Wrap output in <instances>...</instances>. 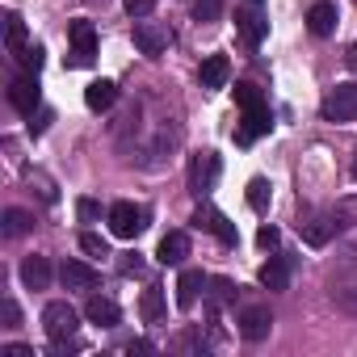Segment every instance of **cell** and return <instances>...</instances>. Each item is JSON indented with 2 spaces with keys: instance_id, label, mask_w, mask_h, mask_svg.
I'll return each mask as SVG.
<instances>
[{
  "instance_id": "cell-1",
  "label": "cell",
  "mask_w": 357,
  "mask_h": 357,
  "mask_svg": "<svg viewBox=\"0 0 357 357\" xmlns=\"http://www.w3.org/2000/svg\"><path fill=\"white\" fill-rule=\"evenodd\" d=\"M324 286H328V298L336 303V311L357 315V244H349L344 252H336Z\"/></svg>"
},
{
  "instance_id": "cell-2",
  "label": "cell",
  "mask_w": 357,
  "mask_h": 357,
  "mask_svg": "<svg viewBox=\"0 0 357 357\" xmlns=\"http://www.w3.org/2000/svg\"><path fill=\"white\" fill-rule=\"evenodd\" d=\"M219 172H223V160L215 151H198L190 160V194L194 198H206L215 185H219Z\"/></svg>"
},
{
  "instance_id": "cell-3",
  "label": "cell",
  "mask_w": 357,
  "mask_h": 357,
  "mask_svg": "<svg viewBox=\"0 0 357 357\" xmlns=\"http://www.w3.org/2000/svg\"><path fill=\"white\" fill-rule=\"evenodd\" d=\"M43 328H47L51 340H72L76 328H80V315H76L72 303L59 298V303H47V307H43Z\"/></svg>"
},
{
  "instance_id": "cell-4",
  "label": "cell",
  "mask_w": 357,
  "mask_h": 357,
  "mask_svg": "<svg viewBox=\"0 0 357 357\" xmlns=\"http://www.w3.org/2000/svg\"><path fill=\"white\" fill-rule=\"evenodd\" d=\"M143 227H147V211L143 206H135V202H114L109 206V231L118 240H135Z\"/></svg>"
},
{
  "instance_id": "cell-5",
  "label": "cell",
  "mask_w": 357,
  "mask_h": 357,
  "mask_svg": "<svg viewBox=\"0 0 357 357\" xmlns=\"http://www.w3.org/2000/svg\"><path fill=\"white\" fill-rule=\"evenodd\" d=\"M319 114H324V122H353L357 118V84H336L324 97Z\"/></svg>"
},
{
  "instance_id": "cell-6",
  "label": "cell",
  "mask_w": 357,
  "mask_h": 357,
  "mask_svg": "<svg viewBox=\"0 0 357 357\" xmlns=\"http://www.w3.org/2000/svg\"><path fill=\"white\" fill-rule=\"evenodd\" d=\"M68 43H72V51H68V55H72V59H68L72 68H89V63L97 59V30H93L89 22H72V26H68Z\"/></svg>"
},
{
  "instance_id": "cell-7",
  "label": "cell",
  "mask_w": 357,
  "mask_h": 357,
  "mask_svg": "<svg viewBox=\"0 0 357 357\" xmlns=\"http://www.w3.org/2000/svg\"><path fill=\"white\" fill-rule=\"evenodd\" d=\"M168 43H172V34H168V26H160V22H135V47L143 51V55H164L168 51Z\"/></svg>"
},
{
  "instance_id": "cell-8",
  "label": "cell",
  "mask_w": 357,
  "mask_h": 357,
  "mask_svg": "<svg viewBox=\"0 0 357 357\" xmlns=\"http://www.w3.org/2000/svg\"><path fill=\"white\" fill-rule=\"evenodd\" d=\"M38 101H43V93H38V76H17L13 84H9V105L17 109V114H26V118H34V109H38Z\"/></svg>"
},
{
  "instance_id": "cell-9",
  "label": "cell",
  "mask_w": 357,
  "mask_h": 357,
  "mask_svg": "<svg viewBox=\"0 0 357 357\" xmlns=\"http://www.w3.org/2000/svg\"><path fill=\"white\" fill-rule=\"evenodd\" d=\"M236 324H240V336L257 344V340H265V336H269L273 315H269V307H265V303H252V307H244V311H240V319H236Z\"/></svg>"
},
{
  "instance_id": "cell-10",
  "label": "cell",
  "mask_w": 357,
  "mask_h": 357,
  "mask_svg": "<svg viewBox=\"0 0 357 357\" xmlns=\"http://www.w3.org/2000/svg\"><path fill=\"white\" fill-rule=\"evenodd\" d=\"M269 126H273V114H269V105L261 101V105H252V109H244V122H240V130H236V143H252V139H261V135H269Z\"/></svg>"
},
{
  "instance_id": "cell-11",
  "label": "cell",
  "mask_w": 357,
  "mask_h": 357,
  "mask_svg": "<svg viewBox=\"0 0 357 357\" xmlns=\"http://www.w3.org/2000/svg\"><path fill=\"white\" fill-rule=\"evenodd\" d=\"M290 273H294V257L278 252V257H269V261L261 265V286H265V290H286V286H290Z\"/></svg>"
},
{
  "instance_id": "cell-12",
  "label": "cell",
  "mask_w": 357,
  "mask_h": 357,
  "mask_svg": "<svg viewBox=\"0 0 357 357\" xmlns=\"http://www.w3.org/2000/svg\"><path fill=\"white\" fill-rule=\"evenodd\" d=\"M59 282H63L68 290H93V286L101 282V273H97L93 265H84V261H63V265H59Z\"/></svg>"
},
{
  "instance_id": "cell-13",
  "label": "cell",
  "mask_w": 357,
  "mask_h": 357,
  "mask_svg": "<svg viewBox=\"0 0 357 357\" xmlns=\"http://www.w3.org/2000/svg\"><path fill=\"white\" fill-rule=\"evenodd\" d=\"M236 26H240V34H244V43H248V47H261V38L269 34V22H265L261 5H252V9H244V13H236Z\"/></svg>"
},
{
  "instance_id": "cell-14",
  "label": "cell",
  "mask_w": 357,
  "mask_h": 357,
  "mask_svg": "<svg viewBox=\"0 0 357 357\" xmlns=\"http://www.w3.org/2000/svg\"><path fill=\"white\" fill-rule=\"evenodd\" d=\"M155 257H160V265H181V261L190 257V236H185V231H168V236L160 240Z\"/></svg>"
},
{
  "instance_id": "cell-15",
  "label": "cell",
  "mask_w": 357,
  "mask_h": 357,
  "mask_svg": "<svg viewBox=\"0 0 357 357\" xmlns=\"http://www.w3.org/2000/svg\"><path fill=\"white\" fill-rule=\"evenodd\" d=\"M202 286H206L202 269H185V273H181V282H176V307H181V311H190V307L198 303V294H206Z\"/></svg>"
},
{
  "instance_id": "cell-16",
  "label": "cell",
  "mask_w": 357,
  "mask_h": 357,
  "mask_svg": "<svg viewBox=\"0 0 357 357\" xmlns=\"http://www.w3.org/2000/svg\"><path fill=\"white\" fill-rule=\"evenodd\" d=\"M194 223H198V227H206V231H215L223 244H236V240H240V236H236V227L227 223V215H219L215 206H202V211L194 215Z\"/></svg>"
},
{
  "instance_id": "cell-17",
  "label": "cell",
  "mask_w": 357,
  "mask_h": 357,
  "mask_svg": "<svg viewBox=\"0 0 357 357\" xmlns=\"http://www.w3.org/2000/svg\"><path fill=\"white\" fill-rule=\"evenodd\" d=\"M336 5H328V0H319V5H311V13H307V30L315 34V38H328L332 30H336Z\"/></svg>"
},
{
  "instance_id": "cell-18",
  "label": "cell",
  "mask_w": 357,
  "mask_h": 357,
  "mask_svg": "<svg viewBox=\"0 0 357 357\" xmlns=\"http://www.w3.org/2000/svg\"><path fill=\"white\" fill-rule=\"evenodd\" d=\"M114 101H118V84H114V80H93V84L84 89V105H89L93 114H105Z\"/></svg>"
},
{
  "instance_id": "cell-19",
  "label": "cell",
  "mask_w": 357,
  "mask_h": 357,
  "mask_svg": "<svg viewBox=\"0 0 357 357\" xmlns=\"http://www.w3.org/2000/svg\"><path fill=\"white\" fill-rule=\"evenodd\" d=\"M84 315H89L93 324H101V328H118V319H122L118 303H114V298H101V294H93V298L84 303Z\"/></svg>"
},
{
  "instance_id": "cell-20",
  "label": "cell",
  "mask_w": 357,
  "mask_h": 357,
  "mask_svg": "<svg viewBox=\"0 0 357 357\" xmlns=\"http://www.w3.org/2000/svg\"><path fill=\"white\" fill-rule=\"evenodd\" d=\"M22 282L30 290H47L51 286V261L47 257H26L22 261Z\"/></svg>"
},
{
  "instance_id": "cell-21",
  "label": "cell",
  "mask_w": 357,
  "mask_h": 357,
  "mask_svg": "<svg viewBox=\"0 0 357 357\" xmlns=\"http://www.w3.org/2000/svg\"><path fill=\"white\" fill-rule=\"evenodd\" d=\"M227 76H231V63H227L223 55H211V59L202 63V89H223Z\"/></svg>"
},
{
  "instance_id": "cell-22",
  "label": "cell",
  "mask_w": 357,
  "mask_h": 357,
  "mask_svg": "<svg viewBox=\"0 0 357 357\" xmlns=\"http://www.w3.org/2000/svg\"><path fill=\"white\" fill-rule=\"evenodd\" d=\"M231 298H236V282H227V278H211V290H206V311H211V319H215L219 307L231 303Z\"/></svg>"
},
{
  "instance_id": "cell-23",
  "label": "cell",
  "mask_w": 357,
  "mask_h": 357,
  "mask_svg": "<svg viewBox=\"0 0 357 357\" xmlns=\"http://www.w3.org/2000/svg\"><path fill=\"white\" fill-rule=\"evenodd\" d=\"M5 47H9V55L26 51V22L17 13H5Z\"/></svg>"
},
{
  "instance_id": "cell-24",
  "label": "cell",
  "mask_w": 357,
  "mask_h": 357,
  "mask_svg": "<svg viewBox=\"0 0 357 357\" xmlns=\"http://www.w3.org/2000/svg\"><path fill=\"white\" fill-rule=\"evenodd\" d=\"M30 227H34V215H30V211H17V206L5 211V240H17V236H26Z\"/></svg>"
},
{
  "instance_id": "cell-25",
  "label": "cell",
  "mask_w": 357,
  "mask_h": 357,
  "mask_svg": "<svg viewBox=\"0 0 357 357\" xmlns=\"http://www.w3.org/2000/svg\"><path fill=\"white\" fill-rule=\"evenodd\" d=\"M139 311H143L147 324H160V319H164V294H160V286H147V290H143Z\"/></svg>"
},
{
  "instance_id": "cell-26",
  "label": "cell",
  "mask_w": 357,
  "mask_h": 357,
  "mask_svg": "<svg viewBox=\"0 0 357 357\" xmlns=\"http://www.w3.org/2000/svg\"><path fill=\"white\" fill-rule=\"evenodd\" d=\"M172 349H176V353H206V349H211V340H206L202 332H194V328H190V332H181V336L172 340Z\"/></svg>"
},
{
  "instance_id": "cell-27",
  "label": "cell",
  "mask_w": 357,
  "mask_h": 357,
  "mask_svg": "<svg viewBox=\"0 0 357 357\" xmlns=\"http://www.w3.org/2000/svg\"><path fill=\"white\" fill-rule=\"evenodd\" d=\"M269 198H273V194H269V181H261V176H257V181H248V206H252V211L265 215V211H269Z\"/></svg>"
},
{
  "instance_id": "cell-28",
  "label": "cell",
  "mask_w": 357,
  "mask_h": 357,
  "mask_svg": "<svg viewBox=\"0 0 357 357\" xmlns=\"http://www.w3.org/2000/svg\"><path fill=\"white\" fill-rule=\"evenodd\" d=\"M219 13H223V0H194V22L211 26V22H219Z\"/></svg>"
},
{
  "instance_id": "cell-29",
  "label": "cell",
  "mask_w": 357,
  "mask_h": 357,
  "mask_svg": "<svg viewBox=\"0 0 357 357\" xmlns=\"http://www.w3.org/2000/svg\"><path fill=\"white\" fill-rule=\"evenodd\" d=\"M17 63H22L30 76H38V72H43V47H38V43H26V51L17 55Z\"/></svg>"
},
{
  "instance_id": "cell-30",
  "label": "cell",
  "mask_w": 357,
  "mask_h": 357,
  "mask_svg": "<svg viewBox=\"0 0 357 357\" xmlns=\"http://www.w3.org/2000/svg\"><path fill=\"white\" fill-rule=\"evenodd\" d=\"M80 248H84L89 257H109L105 240H101V236H93V231H84V236H80Z\"/></svg>"
},
{
  "instance_id": "cell-31",
  "label": "cell",
  "mask_w": 357,
  "mask_h": 357,
  "mask_svg": "<svg viewBox=\"0 0 357 357\" xmlns=\"http://www.w3.org/2000/svg\"><path fill=\"white\" fill-rule=\"evenodd\" d=\"M236 101H240L244 109H252V105H261V93H257V84H236Z\"/></svg>"
},
{
  "instance_id": "cell-32",
  "label": "cell",
  "mask_w": 357,
  "mask_h": 357,
  "mask_svg": "<svg viewBox=\"0 0 357 357\" xmlns=\"http://www.w3.org/2000/svg\"><path fill=\"white\" fill-rule=\"evenodd\" d=\"M151 9H155V0H126V13L130 17H147Z\"/></svg>"
},
{
  "instance_id": "cell-33",
  "label": "cell",
  "mask_w": 357,
  "mask_h": 357,
  "mask_svg": "<svg viewBox=\"0 0 357 357\" xmlns=\"http://www.w3.org/2000/svg\"><path fill=\"white\" fill-rule=\"evenodd\" d=\"M118 269H122V273H126V278H130V273H143V261H139V257H135V252H126V257H122V261H118Z\"/></svg>"
},
{
  "instance_id": "cell-34",
  "label": "cell",
  "mask_w": 357,
  "mask_h": 357,
  "mask_svg": "<svg viewBox=\"0 0 357 357\" xmlns=\"http://www.w3.org/2000/svg\"><path fill=\"white\" fill-rule=\"evenodd\" d=\"M76 211H80V219H84V223H93V219H97V215H101V211H97V202H93V198H80V206H76Z\"/></svg>"
},
{
  "instance_id": "cell-35",
  "label": "cell",
  "mask_w": 357,
  "mask_h": 357,
  "mask_svg": "<svg viewBox=\"0 0 357 357\" xmlns=\"http://www.w3.org/2000/svg\"><path fill=\"white\" fill-rule=\"evenodd\" d=\"M278 240H282V236H278V227H261V231H257V244H261V248H273Z\"/></svg>"
},
{
  "instance_id": "cell-36",
  "label": "cell",
  "mask_w": 357,
  "mask_h": 357,
  "mask_svg": "<svg viewBox=\"0 0 357 357\" xmlns=\"http://www.w3.org/2000/svg\"><path fill=\"white\" fill-rule=\"evenodd\" d=\"M17 324H22V311L13 298H5V328H17Z\"/></svg>"
},
{
  "instance_id": "cell-37",
  "label": "cell",
  "mask_w": 357,
  "mask_h": 357,
  "mask_svg": "<svg viewBox=\"0 0 357 357\" xmlns=\"http://www.w3.org/2000/svg\"><path fill=\"white\" fill-rule=\"evenodd\" d=\"M126 353H151V340H130Z\"/></svg>"
},
{
  "instance_id": "cell-38",
  "label": "cell",
  "mask_w": 357,
  "mask_h": 357,
  "mask_svg": "<svg viewBox=\"0 0 357 357\" xmlns=\"http://www.w3.org/2000/svg\"><path fill=\"white\" fill-rule=\"evenodd\" d=\"M5 353H13V357H34V349H30V344H9Z\"/></svg>"
},
{
  "instance_id": "cell-39",
  "label": "cell",
  "mask_w": 357,
  "mask_h": 357,
  "mask_svg": "<svg viewBox=\"0 0 357 357\" xmlns=\"http://www.w3.org/2000/svg\"><path fill=\"white\" fill-rule=\"evenodd\" d=\"M349 68H357V43L349 47Z\"/></svg>"
},
{
  "instance_id": "cell-40",
  "label": "cell",
  "mask_w": 357,
  "mask_h": 357,
  "mask_svg": "<svg viewBox=\"0 0 357 357\" xmlns=\"http://www.w3.org/2000/svg\"><path fill=\"white\" fill-rule=\"evenodd\" d=\"M353 176H357V160H353Z\"/></svg>"
},
{
  "instance_id": "cell-41",
  "label": "cell",
  "mask_w": 357,
  "mask_h": 357,
  "mask_svg": "<svg viewBox=\"0 0 357 357\" xmlns=\"http://www.w3.org/2000/svg\"><path fill=\"white\" fill-rule=\"evenodd\" d=\"M248 5H261V0H248Z\"/></svg>"
}]
</instances>
